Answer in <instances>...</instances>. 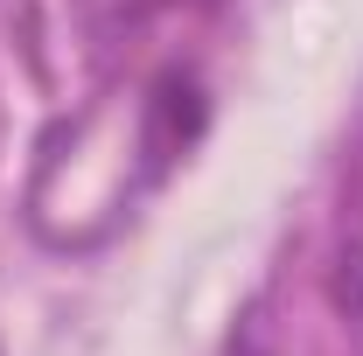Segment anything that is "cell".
<instances>
[{
    "instance_id": "obj_1",
    "label": "cell",
    "mask_w": 363,
    "mask_h": 356,
    "mask_svg": "<svg viewBox=\"0 0 363 356\" xmlns=\"http://www.w3.org/2000/svg\"><path fill=\"white\" fill-rule=\"evenodd\" d=\"M335 301L363 321V252H350V259H342V272H335Z\"/></svg>"
}]
</instances>
